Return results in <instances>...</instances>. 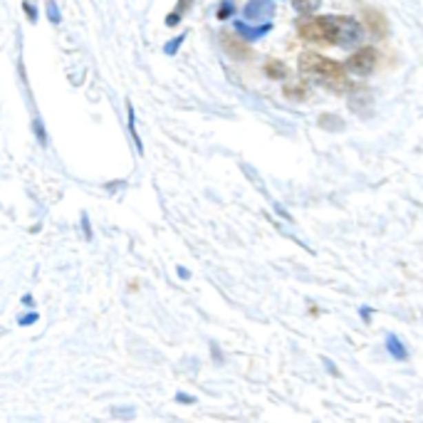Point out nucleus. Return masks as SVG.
<instances>
[{
    "instance_id": "1",
    "label": "nucleus",
    "mask_w": 423,
    "mask_h": 423,
    "mask_svg": "<svg viewBox=\"0 0 423 423\" xmlns=\"http://www.w3.org/2000/svg\"><path fill=\"white\" fill-rule=\"evenodd\" d=\"M297 35L307 43L351 45L362 37V25L354 18L327 15V18H302L297 23Z\"/></svg>"
},
{
    "instance_id": "2",
    "label": "nucleus",
    "mask_w": 423,
    "mask_h": 423,
    "mask_svg": "<svg viewBox=\"0 0 423 423\" xmlns=\"http://www.w3.org/2000/svg\"><path fill=\"white\" fill-rule=\"evenodd\" d=\"M297 67H300V72H302L305 77L317 79V82L324 85L327 90H332V92L351 90V82H349V77H347L344 65H339V62L329 60V57H322V54H317V52H302L300 54V60H297Z\"/></svg>"
},
{
    "instance_id": "3",
    "label": "nucleus",
    "mask_w": 423,
    "mask_h": 423,
    "mask_svg": "<svg viewBox=\"0 0 423 423\" xmlns=\"http://www.w3.org/2000/svg\"><path fill=\"white\" fill-rule=\"evenodd\" d=\"M379 65V52L374 48H362L357 52L347 57L344 70H351L354 74H371Z\"/></svg>"
},
{
    "instance_id": "4",
    "label": "nucleus",
    "mask_w": 423,
    "mask_h": 423,
    "mask_svg": "<svg viewBox=\"0 0 423 423\" xmlns=\"http://www.w3.org/2000/svg\"><path fill=\"white\" fill-rule=\"evenodd\" d=\"M220 45H223V50L233 57V60H250V57H253V50H250L248 45H245V40L238 35L220 32Z\"/></svg>"
},
{
    "instance_id": "5",
    "label": "nucleus",
    "mask_w": 423,
    "mask_h": 423,
    "mask_svg": "<svg viewBox=\"0 0 423 423\" xmlns=\"http://www.w3.org/2000/svg\"><path fill=\"white\" fill-rule=\"evenodd\" d=\"M362 20H364V28L371 32L374 37H386L389 32V23H386V15L381 10H374V8H367V10L362 12Z\"/></svg>"
},
{
    "instance_id": "6",
    "label": "nucleus",
    "mask_w": 423,
    "mask_h": 423,
    "mask_svg": "<svg viewBox=\"0 0 423 423\" xmlns=\"http://www.w3.org/2000/svg\"><path fill=\"white\" fill-rule=\"evenodd\" d=\"M272 12H275L272 0H250L248 6L243 8L245 20H265V18H272Z\"/></svg>"
},
{
    "instance_id": "7",
    "label": "nucleus",
    "mask_w": 423,
    "mask_h": 423,
    "mask_svg": "<svg viewBox=\"0 0 423 423\" xmlns=\"http://www.w3.org/2000/svg\"><path fill=\"white\" fill-rule=\"evenodd\" d=\"M282 97L290 99V102H305L309 97V90L305 85V79H295V82H287L282 87Z\"/></svg>"
},
{
    "instance_id": "8",
    "label": "nucleus",
    "mask_w": 423,
    "mask_h": 423,
    "mask_svg": "<svg viewBox=\"0 0 423 423\" xmlns=\"http://www.w3.org/2000/svg\"><path fill=\"white\" fill-rule=\"evenodd\" d=\"M236 30H238V35H243L245 40H258V37L267 35V32L272 30V25L265 23V25H258V28H253V25H248V23H243V20H238V23H236Z\"/></svg>"
},
{
    "instance_id": "9",
    "label": "nucleus",
    "mask_w": 423,
    "mask_h": 423,
    "mask_svg": "<svg viewBox=\"0 0 423 423\" xmlns=\"http://www.w3.org/2000/svg\"><path fill=\"white\" fill-rule=\"evenodd\" d=\"M262 72L270 79H287V65L280 60H267L265 67H262Z\"/></svg>"
},
{
    "instance_id": "10",
    "label": "nucleus",
    "mask_w": 423,
    "mask_h": 423,
    "mask_svg": "<svg viewBox=\"0 0 423 423\" xmlns=\"http://www.w3.org/2000/svg\"><path fill=\"white\" fill-rule=\"evenodd\" d=\"M191 3H194V0H178V6H176V10L171 12L169 18H166V25H169V28L178 25V20H181V12H183V10H188V8H191Z\"/></svg>"
},
{
    "instance_id": "11",
    "label": "nucleus",
    "mask_w": 423,
    "mask_h": 423,
    "mask_svg": "<svg viewBox=\"0 0 423 423\" xmlns=\"http://www.w3.org/2000/svg\"><path fill=\"white\" fill-rule=\"evenodd\" d=\"M386 347H389V351H391L396 359H406V347L401 344V342L393 337V334H389V337H386Z\"/></svg>"
},
{
    "instance_id": "12",
    "label": "nucleus",
    "mask_w": 423,
    "mask_h": 423,
    "mask_svg": "<svg viewBox=\"0 0 423 423\" xmlns=\"http://www.w3.org/2000/svg\"><path fill=\"white\" fill-rule=\"evenodd\" d=\"M322 0H292V6H295L297 12H302V15H307V12H315L317 8H320Z\"/></svg>"
},
{
    "instance_id": "13",
    "label": "nucleus",
    "mask_w": 423,
    "mask_h": 423,
    "mask_svg": "<svg viewBox=\"0 0 423 423\" xmlns=\"http://www.w3.org/2000/svg\"><path fill=\"white\" fill-rule=\"evenodd\" d=\"M233 12H236V6H233V3H230V0H228V3H220V6H218V12H216V15H218V18H220V20H225V18H230Z\"/></svg>"
},
{
    "instance_id": "14",
    "label": "nucleus",
    "mask_w": 423,
    "mask_h": 423,
    "mask_svg": "<svg viewBox=\"0 0 423 423\" xmlns=\"http://www.w3.org/2000/svg\"><path fill=\"white\" fill-rule=\"evenodd\" d=\"M48 15H50V20H52L54 25L60 23V10H57V3H54V0H48Z\"/></svg>"
},
{
    "instance_id": "15",
    "label": "nucleus",
    "mask_w": 423,
    "mask_h": 423,
    "mask_svg": "<svg viewBox=\"0 0 423 423\" xmlns=\"http://www.w3.org/2000/svg\"><path fill=\"white\" fill-rule=\"evenodd\" d=\"M183 40H186V35H178V37H176V40H171V43L166 45V48H163V52H166V54H176V50L181 48Z\"/></svg>"
},
{
    "instance_id": "16",
    "label": "nucleus",
    "mask_w": 423,
    "mask_h": 423,
    "mask_svg": "<svg viewBox=\"0 0 423 423\" xmlns=\"http://www.w3.org/2000/svg\"><path fill=\"white\" fill-rule=\"evenodd\" d=\"M23 8H25V15H28V18L32 20V23H35L37 20V12H35V6H32V3H28V0H25L23 3Z\"/></svg>"
}]
</instances>
